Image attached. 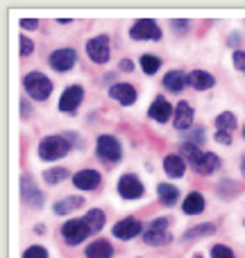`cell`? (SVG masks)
Returning <instances> with one entry per match:
<instances>
[{
  "label": "cell",
  "instance_id": "obj_1",
  "mask_svg": "<svg viewBox=\"0 0 245 258\" xmlns=\"http://www.w3.org/2000/svg\"><path fill=\"white\" fill-rule=\"evenodd\" d=\"M182 154L186 156L188 163H191L200 174H211L214 170L220 168V159L216 154H211V152H200V147L188 145V143L182 145Z\"/></svg>",
  "mask_w": 245,
  "mask_h": 258
},
{
  "label": "cell",
  "instance_id": "obj_2",
  "mask_svg": "<svg viewBox=\"0 0 245 258\" xmlns=\"http://www.w3.org/2000/svg\"><path fill=\"white\" fill-rule=\"evenodd\" d=\"M71 152V141L66 136H48L39 143V156L43 161H57Z\"/></svg>",
  "mask_w": 245,
  "mask_h": 258
},
{
  "label": "cell",
  "instance_id": "obj_3",
  "mask_svg": "<svg viewBox=\"0 0 245 258\" xmlns=\"http://www.w3.org/2000/svg\"><path fill=\"white\" fill-rule=\"evenodd\" d=\"M23 86H25L27 95L34 100H45L53 91V82L43 73H27L25 80H23Z\"/></svg>",
  "mask_w": 245,
  "mask_h": 258
},
{
  "label": "cell",
  "instance_id": "obj_4",
  "mask_svg": "<svg viewBox=\"0 0 245 258\" xmlns=\"http://www.w3.org/2000/svg\"><path fill=\"white\" fill-rule=\"evenodd\" d=\"M95 152H98V156L105 163H116L123 156V147L116 136H100L98 145H95Z\"/></svg>",
  "mask_w": 245,
  "mask_h": 258
},
{
  "label": "cell",
  "instance_id": "obj_5",
  "mask_svg": "<svg viewBox=\"0 0 245 258\" xmlns=\"http://www.w3.org/2000/svg\"><path fill=\"white\" fill-rule=\"evenodd\" d=\"M143 242L157 247V245H166L170 242V233H168V220L166 218H157L150 227L143 231Z\"/></svg>",
  "mask_w": 245,
  "mask_h": 258
},
{
  "label": "cell",
  "instance_id": "obj_6",
  "mask_svg": "<svg viewBox=\"0 0 245 258\" xmlns=\"http://www.w3.org/2000/svg\"><path fill=\"white\" fill-rule=\"evenodd\" d=\"M129 36H132L134 41H159L161 39V30L159 25H157L152 18H141V21H136L132 25V30H129Z\"/></svg>",
  "mask_w": 245,
  "mask_h": 258
},
{
  "label": "cell",
  "instance_id": "obj_7",
  "mask_svg": "<svg viewBox=\"0 0 245 258\" xmlns=\"http://www.w3.org/2000/svg\"><path fill=\"white\" fill-rule=\"evenodd\" d=\"M109 52H112V45H109V36H105V34L93 36V39H89V43H86V54H89L91 61H95V63L109 61Z\"/></svg>",
  "mask_w": 245,
  "mask_h": 258
},
{
  "label": "cell",
  "instance_id": "obj_8",
  "mask_svg": "<svg viewBox=\"0 0 245 258\" xmlns=\"http://www.w3.org/2000/svg\"><path fill=\"white\" fill-rule=\"evenodd\" d=\"M89 233H91V229L86 227L84 220H68V222H64V227H62V236L68 245H80Z\"/></svg>",
  "mask_w": 245,
  "mask_h": 258
},
{
  "label": "cell",
  "instance_id": "obj_9",
  "mask_svg": "<svg viewBox=\"0 0 245 258\" xmlns=\"http://www.w3.org/2000/svg\"><path fill=\"white\" fill-rule=\"evenodd\" d=\"M48 61H50V66H53L55 71L66 73V71H71V68L75 66V61H77V52H75V50H71V48L55 50V52L50 54Z\"/></svg>",
  "mask_w": 245,
  "mask_h": 258
},
{
  "label": "cell",
  "instance_id": "obj_10",
  "mask_svg": "<svg viewBox=\"0 0 245 258\" xmlns=\"http://www.w3.org/2000/svg\"><path fill=\"white\" fill-rule=\"evenodd\" d=\"M118 195L123 200H138V197H143V183L134 174H123L118 181Z\"/></svg>",
  "mask_w": 245,
  "mask_h": 258
},
{
  "label": "cell",
  "instance_id": "obj_11",
  "mask_svg": "<svg viewBox=\"0 0 245 258\" xmlns=\"http://www.w3.org/2000/svg\"><path fill=\"white\" fill-rule=\"evenodd\" d=\"M82 98H84V89L82 86H68L59 98V111H75L80 107Z\"/></svg>",
  "mask_w": 245,
  "mask_h": 258
},
{
  "label": "cell",
  "instance_id": "obj_12",
  "mask_svg": "<svg viewBox=\"0 0 245 258\" xmlns=\"http://www.w3.org/2000/svg\"><path fill=\"white\" fill-rule=\"evenodd\" d=\"M143 231V224L136 218H125L118 224H114V236L121 238V240H129V238H136Z\"/></svg>",
  "mask_w": 245,
  "mask_h": 258
},
{
  "label": "cell",
  "instance_id": "obj_13",
  "mask_svg": "<svg viewBox=\"0 0 245 258\" xmlns=\"http://www.w3.org/2000/svg\"><path fill=\"white\" fill-rule=\"evenodd\" d=\"M173 125L177 132H186L188 127L193 125V109L188 102H179L175 107V118H173Z\"/></svg>",
  "mask_w": 245,
  "mask_h": 258
},
{
  "label": "cell",
  "instance_id": "obj_14",
  "mask_svg": "<svg viewBox=\"0 0 245 258\" xmlns=\"http://www.w3.org/2000/svg\"><path fill=\"white\" fill-rule=\"evenodd\" d=\"M21 200L25 202L27 206H34V209H39V206L43 204V195L32 186L30 177H21Z\"/></svg>",
  "mask_w": 245,
  "mask_h": 258
},
{
  "label": "cell",
  "instance_id": "obj_15",
  "mask_svg": "<svg viewBox=\"0 0 245 258\" xmlns=\"http://www.w3.org/2000/svg\"><path fill=\"white\" fill-rule=\"evenodd\" d=\"M109 98L121 102L123 107H129V104L136 102V89L129 84H114L112 89H109Z\"/></svg>",
  "mask_w": 245,
  "mask_h": 258
},
{
  "label": "cell",
  "instance_id": "obj_16",
  "mask_svg": "<svg viewBox=\"0 0 245 258\" xmlns=\"http://www.w3.org/2000/svg\"><path fill=\"white\" fill-rule=\"evenodd\" d=\"M73 183L82 190H93L100 186V174L95 170H80L77 174H73Z\"/></svg>",
  "mask_w": 245,
  "mask_h": 258
},
{
  "label": "cell",
  "instance_id": "obj_17",
  "mask_svg": "<svg viewBox=\"0 0 245 258\" xmlns=\"http://www.w3.org/2000/svg\"><path fill=\"white\" fill-rule=\"evenodd\" d=\"M148 116L157 122H166V120H170V116H175V113H173V107H170L164 98H157L155 102H152V107L148 109Z\"/></svg>",
  "mask_w": 245,
  "mask_h": 258
},
{
  "label": "cell",
  "instance_id": "obj_18",
  "mask_svg": "<svg viewBox=\"0 0 245 258\" xmlns=\"http://www.w3.org/2000/svg\"><path fill=\"white\" fill-rule=\"evenodd\" d=\"M186 82H188V86H193L195 91H207V89H211V86L216 84L214 75H209L207 71H193V73H188Z\"/></svg>",
  "mask_w": 245,
  "mask_h": 258
},
{
  "label": "cell",
  "instance_id": "obj_19",
  "mask_svg": "<svg viewBox=\"0 0 245 258\" xmlns=\"http://www.w3.org/2000/svg\"><path fill=\"white\" fill-rule=\"evenodd\" d=\"M164 170H166L168 177L179 179L184 172H186V161H184L179 154H170V156H166L164 159Z\"/></svg>",
  "mask_w": 245,
  "mask_h": 258
},
{
  "label": "cell",
  "instance_id": "obj_20",
  "mask_svg": "<svg viewBox=\"0 0 245 258\" xmlns=\"http://www.w3.org/2000/svg\"><path fill=\"white\" fill-rule=\"evenodd\" d=\"M186 77H188V75H184L182 71H168V73L164 75V86L170 91V93H179V91H182L184 86L188 84Z\"/></svg>",
  "mask_w": 245,
  "mask_h": 258
},
{
  "label": "cell",
  "instance_id": "obj_21",
  "mask_svg": "<svg viewBox=\"0 0 245 258\" xmlns=\"http://www.w3.org/2000/svg\"><path fill=\"white\" fill-rule=\"evenodd\" d=\"M114 247L109 245V240H95L86 247V258H112Z\"/></svg>",
  "mask_w": 245,
  "mask_h": 258
},
{
  "label": "cell",
  "instance_id": "obj_22",
  "mask_svg": "<svg viewBox=\"0 0 245 258\" xmlns=\"http://www.w3.org/2000/svg\"><path fill=\"white\" fill-rule=\"evenodd\" d=\"M182 211L186 215H198L205 211V197L200 195V192H191V195H186V200H184L182 204Z\"/></svg>",
  "mask_w": 245,
  "mask_h": 258
},
{
  "label": "cell",
  "instance_id": "obj_23",
  "mask_svg": "<svg viewBox=\"0 0 245 258\" xmlns=\"http://www.w3.org/2000/svg\"><path fill=\"white\" fill-rule=\"evenodd\" d=\"M157 195L164 202V206H173L175 202L179 200V190L175 186H170V183H159V186H157Z\"/></svg>",
  "mask_w": 245,
  "mask_h": 258
},
{
  "label": "cell",
  "instance_id": "obj_24",
  "mask_svg": "<svg viewBox=\"0 0 245 258\" xmlns=\"http://www.w3.org/2000/svg\"><path fill=\"white\" fill-rule=\"evenodd\" d=\"M86 222V227L91 229V233H98L100 229L105 227V213L100 209H91L89 213L84 215V218H82Z\"/></svg>",
  "mask_w": 245,
  "mask_h": 258
},
{
  "label": "cell",
  "instance_id": "obj_25",
  "mask_svg": "<svg viewBox=\"0 0 245 258\" xmlns=\"http://www.w3.org/2000/svg\"><path fill=\"white\" fill-rule=\"evenodd\" d=\"M82 204H84V200H82V197H66V200H62V202H57V204H55V213H57V215H66V213H71V211L80 209Z\"/></svg>",
  "mask_w": 245,
  "mask_h": 258
},
{
  "label": "cell",
  "instance_id": "obj_26",
  "mask_svg": "<svg viewBox=\"0 0 245 258\" xmlns=\"http://www.w3.org/2000/svg\"><path fill=\"white\" fill-rule=\"evenodd\" d=\"M211 233H216V224L205 222V224H200V227H193V229H188V231L184 233V240H193V238L211 236Z\"/></svg>",
  "mask_w": 245,
  "mask_h": 258
},
{
  "label": "cell",
  "instance_id": "obj_27",
  "mask_svg": "<svg viewBox=\"0 0 245 258\" xmlns=\"http://www.w3.org/2000/svg\"><path fill=\"white\" fill-rule=\"evenodd\" d=\"M141 68H143L145 75H155V73L161 68L159 57H155V54H143L141 57Z\"/></svg>",
  "mask_w": 245,
  "mask_h": 258
},
{
  "label": "cell",
  "instance_id": "obj_28",
  "mask_svg": "<svg viewBox=\"0 0 245 258\" xmlns=\"http://www.w3.org/2000/svg\"><path fill=\"white\" fill-rule=\"evenodd\" d=\"M216 127L225 129V132H232V129H236V116H234L232 111H223L216 118Z\"/></svg>",
  "mask_w": 245,
  "mask_h": 258
},
{
  "label": "cell",
  "instance_id": "obj_29",
  "mask_svg": "<svg viewBox=\"0 0 245 258\" xmlns=\"http://www.w3.org/2000/svg\"><path fill=\"white\" fill-rule=\"evenodd\" d=\"M68 177V170L66 168H53V170H45L43 172V179L48 183H59Z\"/></svg>",
  "mask_w": 245,
  "mask_h": 258
},
{
  "label": "cell",
  "instance_id": "obj_30",
  "mask_svg": "<svg viewBox=\"0 0 245 258\" xmlns=\"http://www.w3.org/2000/svg\"><path fill=\"white\" fill-rule=\"evenodd\" d=\"M186 143H188V145L200 147L202 143H205V129H202V127L191 129V134H186Z\"/></svg>",
  "mask_w": 245,
  "mask_h": 258
},
{
  "label": "cell",
  "instance_id": "obj_31",
  "mask_svg": "<svg viewBox=\"0 0 245 258\" xmlns=\"http://www.w3.org/2000/svg\"><path fill=\"white\" fill-rule=\"evenodd\" d=\"M211 258H236L234 251L225 245H214L211 247Z\"/></svg>",
  "mask_w": 245,
  "mask_h": 258
},
{
  "label": "cell",
  "instance_id": "obj_32",
  "mask_svg": "<svg viewBox=\"0 0 245 258\" xmlns=\"http://www.w3.org/2000/svg\"><path fill=\"white\" fill-rule=\"evenodd\" d=\"M23 258H48V251H45L41 245H34V247H30V249H25Z\"/></svg>",
  "mask_w": 245,
  "mask_h": 258
},
{
  "label": "cell",
  "instance_id": "obj_33",
  "mask_svg": "<svg viewBox=\"0 0 245 258\" xmlns=\"http://www.w3.org/2000/svg\"><path fill=\"white\" fill-rule=\"evenodd\" d=\"M18 43H21V54H23V57H27V54L34 50V45H32V41L27 39V36H21V41H18Z\"/></svg>",
  "mask_w": 245,
  "mask_h": 258
},
{
  "label": "cell",
  "instance_id": "obj_34",
  "mask_svg": "<svg viewBox=\"0 0 245 258\" xmlns=\"http://www.w3.org/2000/svg\"><path fill=\"white\" fill-rule=\"evenodd\" d=\"M234 66H236L238 71L245 73V52H241V50H236V52H234Z\"/></svg>",
  "mask_w": 245,
  "mask_h": 258
},
{
  "label": "cell",
  "instance_id": "obj_35",
  "mask_svg": "<svg viewBox=\"0 0 245 258\" xmlns=\"http://www.w3.org/2000/svg\"><path fill=\"white\" fill-rule=\"evenodd\" d=\"M216 141L223 143V145H229V143H232V136H229V132H225V129H218V132H216Z\"/></svg>",
  "mask_w": 245,
  "mask_h": 258
},
{
  "label": "cell",
  "instance_id": "obj_36",
  "mask_svg": "<svg viewBox=\"0 0 245 258\" xmlns=\"http://www.w3.org/2000/svg\"><path fill=\"white\" fill-rule=\"evenodd\" d=\"M21 27H23V30H36V27H39V23L32 21V18H21Z\"/></svg>",
  "mask_w": 245,
  "mask_h": 258
},
{
  "label": "cell",
  "instance_id": "obj_37",
  "mask_svg": "<svg viewBox=\"0 0 245 258\" xmlns=\"http://www.w3.org/2000/svg\"><path fill=\"white\" fill-rule=\"evenodd\" d=\"M173 27L177 32H186L188 30V21H173Z\"/></svg>",
  "mask_w": 245,
  "mask_h": 258
},
{
  "label": "cell",
  "instance_id": "obj_38",
  "mask_svg": "<svg viewBox=\"0 0 245 258\" xmlns=\"http://www.w3.org/2000/svg\"><path fill=\"white\" fill-rule=\"evenodd\" d=\"M238 41H241V34H238V32L229 34V45H238Z\"/></svg>",
  "mask_w": 245,
  "mask_h": 258
},
{
  "label": "cell",
  "instance_id": "obj_39",
  "mask_svg": "<svg viewBox=\"0 0 245 258\" xmlns=\"http://www.w3.org/2000/svg\"><path fill=\"white\" fill-rule=\"evenodd\" d=\"M121 68H123V71H132L134 63L129 61V59H123V61H121Z\"/></svg>",
  "mask_w": 245,
  "mask_h": 258
},
{
  "label": "cell",
  "instance_id": "obj_40",
  "mask_svg": "<svg viewBox=\"0 0 245 258\" xmlns=\"http://www.w3.org/2000/svg\"><path fill=\"white\" fill-rule=\"evenodd\" d=\"M21 111H23V118L30 116V107H27V102H21Z\"/></svg>",
  "mask_w": 245,
  "mask_h": 258
},
{
  "label": "cell",
  "instance_id": "obj_41",
  "mask_svg": "<svg viewBox=\"0 0 245 258\" xmlns=\"http://www.w3.org/2000/svg\"><path fill=\"white\" fill-rule=\"evenodd\" d=\"M243 174H245V159H243Z\"/></svg>",
  "mask_w": 245,
  "mask_h": 258
},
{
  "label": "cell",
  "instance_id": "obj_42",
  "mask_svg": "<svg viewBox=\"0 0 245 258\" xmlns=\"http://www.w3.org/2000/svg\"><path fill=\"white\" fill-rule=\"evenodd\" d=\"M243 136H245V127H243Z\"/></svg>",
  "mask_w": 245,
  "mask_h": 258
},
{
  "label": "cell",
  "instance_id": "obj_43",
  "mask_svg": "<svg viewBox=\"0 0 245 258\" xmlns=\"http://www.w3.org/2000/svg\"><path fill=\"white\" fill-rule=\"evenodd\" d=\"M198 258H200V256H198Z\"/></svg>",
  "mask_w": 245,
  "mask_h": 258
}]
</instances>
